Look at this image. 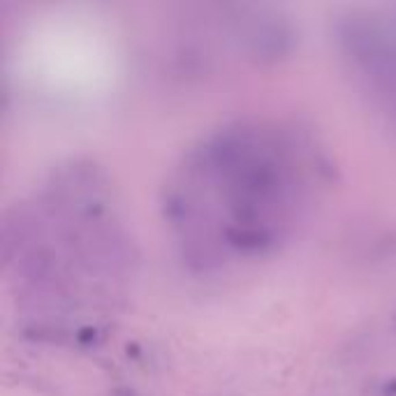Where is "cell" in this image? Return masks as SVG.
Listing matches in <instances>:
<instances>
[{
	"label": "cell",
	"mask_w": 396,
	"mask_h": 396,
	"mask_svg": "<svg viewBox=\"0 0 396 396\" xmlns=\"http://www.w3.org/2000/svg\"><path fill=\"white\" fill-rule=\"evenodd\" d=\"M387 394H389V396H394V394H396V380H394V382H389V385H387Z\"/></svg>",
	"instance_id": "6da1fadb"
}]
</instances>
